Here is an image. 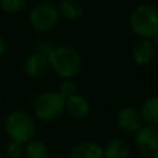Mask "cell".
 Returning a JSON list of instances; mask_svg holds the SVG:
<instances>
[{"label": "cell", "mask_w": 158, "mask_h": 158, "mask_svg": "<svg viewBox=\"0 0 158 158\" xmlns=\"http://www.w3.org/2000/svg\"><path fill=\"white\" fill-rule=\"evenodd\" d=\"M47 60L52 69L64 78L77 75L81 68V58L79 53L68 46L52 48L47 56Z\"/></svg>", "instance_id": "cell-1"}, {"label": "cell", "mask_w": 158, "mask_h": 158, "mask_svg": "<svg viewBox=\"0 0 158 158\" xmlns=\"http://www.w3.org/2000/svg\"><path fill=\"white\" fill-rule=\"evenodd\" d=\"M5 48H6V44H5V41L4 38L0 36V54H2L5 52Z\"/></svg>", "instance_id": "cell-19"}, {"label": "cell", "mask_w": 158, "mask_h": 158, "mask_svg": "<svg viewBox=\"0 0 158 158\" xmlns=\"http://www.w3.org/2000/svg\"><path fill=\"white\" fill-rule=\"evenodd\" d=\"M69 158H104V152L98 143L88 141L77 144L72 149Z\"/></svg>", "instance_id": "cell-10"}, {"label": "cell", "mask_w": 158, "mask_h": 158, "mask_svg": "<svg viewBox=\"0 0 158 158\" xmlns=\"http://www.w3.org/2000/svg\"><path fill=\"white\" fill-rule=\"evenodd\" d=\"M130 26L141 38H156L158 33V14L156 7L149 4L135 7L130 16Z\"/></svg>", "instance_id": "cell-2"}, {"label": "cell", "mask_w": 158, "mask_h": 158, "mask_svg": "<svg viewBox=\"0 0 158 158\" xmlns=\"http://www.w3.org/2000/svg\"><path fill=\"white\" fill-rule=\"evenodd\" d=\"M26 4V0H0V6L6 12H16L22 9Z\"/></svg>", "instance_id": "cell-16"}, {"label": "cell", "mask_w": 158, "mask_h": 158, "mask_svg": "<svg viewBox=\"0 0 158 158\" xmlns=\"http://www.w3.org/2000/svg\"><path fill=\"white\" fill-rule=\"evenodd\" d=\"M136 146L146 158H158V130L157 126L146 125L136 132Z\"/></svg>", "instance_id": "cell-6"}, {"label": "cell", "mask_w": 158, "mask_h": 158, "mask_svg": "<svg viewBox=\"0 0 158 158\" xmlns=\"http://www.w3.org/2000/svg\"><path fill=\"white\" fill-rule=\"evenodd\" d=\"M141 121L142 120L139 117V112L131 106L121 107L116 116V122L118 127L128 133H136L142 127Z\"/></svg>", "instance_id": "cell-7"}, {"label": "cell", "mask_w": 158, "mask_h": 158, "mask_svg": "<svg viewBox=\"0 0 158 158\" xmlns=\"http://www.w3.org/2000/svg\"><path fill=\"white\" fill-rule=\"evenodd\" d=\"M23 153L26 158H48V149L41 141H28Z\"/></svg>", "instance_id": "cell-15"}, {"label": "cell", "mask_w": 158, "mask_h": 158, "mask_svg": "<svg viewBox=\"0 0 158 158\" xmlns=\"http://www.w3.org/2000/svg\"><path fill=\"white\" fill-rule=\"evenodd\" d=\"M64 110L75 118H81L88 115L90 110L89 101L80 94H74L65 99L64 101Z\"/></svg>", "instance_id": "cell-8"}, {"label": "cell", "mask_w": 158, "mask_h": 158, "mask_svg": "<svg viewBox=\"0 0 158 158\" xmlns=\"http://www.w3.org/2000/svg\"><path fill=\"white\" fill-rule=\"evenodd\" d=\"M132 57L135 63L139 65L149 63L154 57V46L152 41L146 38L137 41L132 48Z\"/></svg>", "instance_id": "cell-9"}, {"label": "cell", "mask_w": 158, "mask_h": 158, "mask_svg": "<svg viewBox=\"0 0 158 158\" xmlns=\"http://www.w3.org/2000/svg\"><path fill=\"white\" fill-rule=\"evenodd\" d=\"M25 72L31 77L42 75L48 68L47 57L42 53H33L28 56L25 60Z\"/></svg>", "instance_id": "cell-11"}, {"label": "cell", "mask_w": 158, "mask_h": 158, "mask_svg": "<svg viewBox=\"0 0 158 158\" xmlns=\"http://www.w3.org/2000/svg\"><path fill=\"white\" fill-rule=\"evenodd\" d=\"M102 152L104 158H128L130 146L122 138H114L105 144Z\"/></svg>", "instance_id": "cell-12"}, {"label": "cell", "mask_w": 158, "mask_h": 158, "mask_svg": "<svg viewBox=\"0 0 158 158\" xmlns=\"http://www.w3.org/2000/svg\"><path fill=\"white\" fill-rule=\"evenodd\" d=\"M75 89H77V85H75L74 81H72V80H64V81L60 84L58 93H59L64 99H67V98H69V96H72V95L75 94Z\"/></svg>", "instance_id": "cell-17"}, {"label": "cell", "mask_w": 158, "mask_h": 158, "mask_svg": "<svg viewBox=\"0 0 158 158\" xmlns=\"http://www.w3.org/2000/svg\"><path fill=\"white\" fill-rule=\"evenodd\" d=\"M5 130L12 142L22 144L31 141L36 131V125L27 112L14 111L5 120Z\"/></svg>", "instance_id": "cell-3"}, {"label": "cell", "mask_w": 158, "mask_h": 158, "mask_svg": "<svg viewBox=\"0 0 158 158\" xmlns=\"http://www.w3.org/2000/svg\"><path fill=\"white\" fill-rule=\"evenodd\" d=\"M64 101L65 99L58 91H44L35 100V114L42 121L56 120L64 111Z\"/></svg>", "instance_id": "cell-4"}, {"label": "cell", "mask_w": 158, "mask_h": 158, "mask_svg": "<svg viewBox=\"0 0 158 158\" xmlns=\"http://www.w3.org/2000/svg\"><path fill=\"white\" fill-rule=\"evenodd\" d=\"M58 12H60L68 20H75L81 16L83 7L78 0H62L59 2Z\"/></svg>", "instance_id": "cell-14"}, {"label": "cell", "mask_w": 158, "mask_h": 158, "mask_svg": "<svg viewBox=\"0 0 158 158\" xmlns=\"http://www.w3.org/2000/svg\"><path fill=\"white\" fill-rule=\"evenodd\" d=\"M6 153L10 158H20L23 153V148H22V144L17 143V142H10L6 147Z\"/></svg>", "instance_id": "cell-18"}, {"label": "cell", "mask_w": 158, "mask_h": 158, "mask_svg": "<svg viewBox=\"0 0 158 158\" xmlns=\"http://www.w3.org/2000/svg\"><path fill=\"white\" fill-rule=\"evenodd\" d=\"M139 117L147 125L157 126V122H158V99L156 96L148 98L142 104Z\"/></svg>", "instance_id": "cell-13"}, {"label": "cell", "mask_w": 158, "mask_h": 158, "mask_svg": "<svg viewBox=\"0 0 158 158\" xmlns=\"http://www.w3.org/2000/svg\"><path fill=\"white\" fill-rule=\"evenodd\" d=\"M58 9L52 2H40L30 12V23L38 31H48L58 22Z\"/></svg>", "instance_id": "cell-5"}]
</instances>
